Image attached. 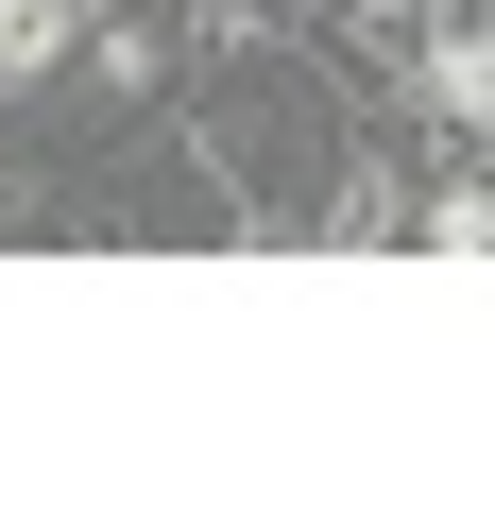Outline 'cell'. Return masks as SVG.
Instances as JSON below:
<instances>
[{"instance_id": "1", "label": "cell", "mask_w": 495, "mask_h": 512, "mask_svg": "<svg viewBox=\"0 0 495 512\" xmlns=\"http://www.w3.org/2000/svg\"><path fill=\"white\" fill-rule=\"evenodd\" d=\"M410 103H427V120H461V137L495 154V0H444V18H427V52H410Z\"/></svg>"}, {"instance_id": "2", "label": "cell", "mask_w": 495, "mask_h": 512, "mask_svg": "<svg viewBox=\"0 0 495 512\" xmlns=\"http://www.w3.org/2000/svg\"><path fill=\"white\" fill-rule=\"evenodd\" d=\"M410 239H444V256H495V154H478V171H444V188H410Z\"/></svg>"}, {"instance_id": "3", "label": "cell", "mask_w": 495, "mask_h": 512, "mask_svg": "<svg viewBox=\"0 0 495 512\" xmlns=\"http://www.w3.org/2000/svg\"><path fill=\"white\" fill-rule=\"evenodd\" d=\"M86 69H103V103H154L171 86V35L154 18H86Z\"/></svg>"}, {"instance_id": "4", "label": "cell", "mask_w": 495, "mask_h": 512, "mask_svg": "<svg viewBox=\"0 0 495 512\" xmlns=\"http://www.w3.org/2000/svg\"><path fill=\"white\" fill-rule=\"evenodd\" d=\"M205 18H222V35H257V18H274V0H205Z\"/></svg>"}]
</instances>
